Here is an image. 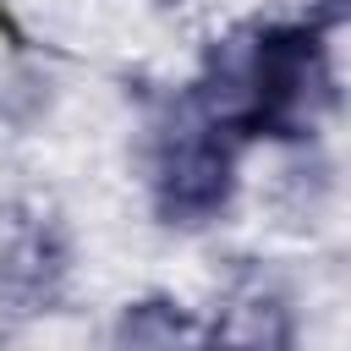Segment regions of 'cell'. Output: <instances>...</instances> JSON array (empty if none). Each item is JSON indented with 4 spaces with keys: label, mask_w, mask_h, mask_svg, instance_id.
Masks as SVG:
<instances>
[{
    "label": "cell",
    "mask_w": 351,
    "mask_h": 351,
    "mask_svg": "<svg viewBox=\"0 0 351 351\" xmlns=\"http://www.w3.org/2000/svg\"><path fill=\"white\" fill-rule=\"evenodd\" d=\"M236 143L247 137H307L335 104V71L324 33L307 22H269L219 38L203 77L186 88Z\"/></svg>",
    "instance_id": "obj_1"
},
{
    "label": "cell",
    "mask_w": 351,
    "mask_h": 351,
    "mask_svg": "<svg viewBox=\"0 0 351 351\" xmlns=\"http://www.w3.org/2000/svg\"><path fill=\"white\" fill-rule=\"evenodd\" d=\"M236 137L181 93L170 115L154 126V154H148V192L154 208L170 225H203L214 219L230 192H236Z\"/></svg>",
    "instance_id": "obj_2"
},
{
    "label": "cell",
    "mask_w": 351,
    "mask_h": 351,
    "mask_svg": "<svg viewBox=\"0 0 351 351\" xmlns=\"http://www.w3.org/2000/svg\"><path fill=\"white\" fill-rule=\"evenodd\" d=\"M296 346V313L285 291L247 280L225 296L219 318L208 324V351H291Z\"/></svg>",
    "instance_id": "obj_3"
},
{
    "label": "cell",
    "mask_w": 351,
    "mask_h": 351,
    "mask_svg": "<svg viewBox=\"0 0 351 351\" xmlns=\"http://www.w3.org/2000/svg\"><path fill=\"white\" fill-rule=\"evenodd\" d=\"M66 280V247H60V230L55 219H27L11 230V241L0 247V291L16 296L27 313L55 302Z\"/></svg>",
    "instance_id": "obj_4"
},
{
    "label": "cell",
    "mask_w": 351,
    "mask_h": 351,
    "mask_svg": "<svg viewBox=\"0 0 351 351\" xmlns=\"http://www.w3.org/2000/svg\"><path fill=\"white\" fill-rule=\"evenodd\" d=\"M104 351H208V329L176 296H137L121 307Z\"/></svg>",
    "instance_id": "obj_5"
},
{
    "label": "cell",
    "mask_w": 351,
    "mask_h": 351,
    "mask_svg": "<svg viewBox=\"0 0 351 351\" xmlns=\"http://www.w3.org/2000/svg\"><path fill=\"white\" fill-rule=\"evenodd\" d=\"M324 5V16H351V0H318Z\"/></svg>",
    "instance_id": "obj_6"
}]
</instances>
